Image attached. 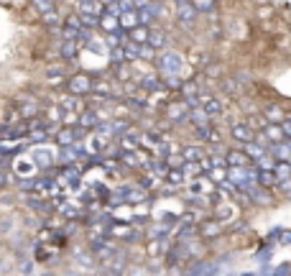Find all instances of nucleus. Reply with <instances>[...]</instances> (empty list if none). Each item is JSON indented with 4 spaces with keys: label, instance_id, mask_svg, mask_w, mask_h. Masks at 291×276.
<instances>
[{
    "label": "nucleus",
    "instance_id": "nucleus-2",
    "mask_svg": "<svg viewBox=\"0 0 291 276\" xmlns=\"http://www.w3.org/2000/svg\"><path fill=\"white\" fill-rule=\"evenodd\" d=\"M166 120H171V123H184V120H189V105H187V100L168 102V105H166Z\"/></svg>",
    "mask_w": 291,
    "mask_h": 276
},
{
    "label": "nucleus",
    "instance_id": "nucleus-11",
    "mask_svg": "<svg viewBox=\"0 0 291 276\" xmlns=\"http://www.w3.org/2000/svg\"><path fill=\"white\" fill-rule=\"evenodd\" d=\"M199 233H202L205 238H217L222 233V225L220 220H209V223H202V228H199Z\"/></svg>",
    "mask_w": 291,
    "mask_h": 276
},
{
    "label": "nucleus",
    "instance_id": "nucleus-49",
    "mask_svg": "<svg viewBox=\"0 0 291 276\" xmlns=\"http://www.w3.org/2000/svg\"><path fill=\"white\" fill-rule=\"evenodd\" d=\"M120 41H118V36H115V31H113V34L110 36H107V49H113V46H118Z\"/></svg>",
    "mask_w": 291,
    "mask_h": 276
},
{
    "label": "nucleus",
    "instance_id": "nucleus-42",
    "mask_svg": "<svg viewBox=\"0 0 291 276\" xmlns=\"http://www.w3.org/2000/svg\"><path fill=\"white\" fill-rule=\"evenodd\" d=\"M28 205H31V207H34L36 212H49V210H51V205H46V202L41 205V199H31V202H28Z\"/></svg>",
    "mask_w": 291,
    "mask_h": 276
},
{
    "label": "nucleus",
    "instance_id": "nucleus-22",
    "mask_svg": "<svg viewBox=\"0 0 291 276\" xmlns=\"http://www.w3.org/2000/svg\"><path fill=\"white\" fill-rule=\"evenodd\" d=\"M266 118H268V123H281V120H284V110H281V105H268Z\"/></svg>",
    "mask_w": 291,
    "mask_h": 276
},
{
    "label": "nucleus",
    "instance_id": "nucleus-13",
    "mask_svg": "<svg viewBox=\"0 0 291 276\" xmlns=\"http://www.w3.org/2000/svg\"><path fill=\"white\" fill-rule=\"evenodd\" d=\"M34 159H36V166H51V164H54V151H49V148H36V151H34Z\"/></svg>",
    "mask_w": 291,
    "mask_h": 276
},
{
    "label": "nucleus",
    "instance_id": "nucleus-31",
    "mask_svg": "<svg viewBox=\"0 0 291 276\" xmlns=\"http://www.w3.org/2000/svg\"><path fill=\"white\" fill-rule=\"evenodd\" d=\"M168 230H171V228H168V225L164 223V225L151 228V233H148V235H151V238H156V240H161V238H166V235H168Z\"/></svg>",
    "mask_w": 291,
    "mask_h": 276
},
{
    "label": "nucleus",
    "instance_id": "nucleus-34",
    "mask_svg": "<svg viewBox=\"0 0 291 276\" xmlns=\"http://www.w3.org/2000/svg\"><path fill=\"white\" fill-rule=\"evenodd\" d=\"M36 110H39L36 102H34V100H28V105H26V107H21V115H23V118H34V115H36Z\"/></svg>",
    "mask_w": 291,
    "mask_h": 276
},
{
    "label": "nucleus",
    "instance_id": "nucleus-16",
    "mask_svg": "<svg viewBox=\"0 0 291 276\" xmlns=\"http://www.w3.org/2000/svg\"><path fill=\"white\" fill-rule=\"evenodd\" d=\"M273 172H276V179L279 182H289L291 179V164L289 161H276Z\"/></svg>",
    "mask_w": 291,
    "mask_h": 276
},
{
    "label": "nucleus",
    "instance_id": "nucleus-50",
    "mask_svg": "<svg viewBox=\"0 0 291 276\" xmlns=\"http://www.w3.org/2000/svg\"><path fill=\"white\" fill-rule=\"evenodd\" d=\"M31 138H36V141H46V131H34V133H31Z\"/></svg>",
    "mask_w": 291,
    "mask_h": 276
},
{
    "label": "nucleus",
    "instance_id": "nucleus-6",
    "mask_svg": "<svg viewBox=\"0 0 291 276\" xmlns=\"http://www.w3.org/2000/svg\"><path fill=\"white\" fill-rule=\"evenodd\" d=\"M120 194H123V202H130V205L146 202V189L143 187H120Z\"/></svg>",
    "mask_w": 291,
    "mask_h": 276
},
{
    "label": "nucleus",
    "instance_id": "nucleus-24",
    "mask_svg": "<svg viewBox=\"0 0 291 276\" xmlns=\"http://www.w3.org/2000/svg\"><path fill=\"white\" fill-rule=\"evenodd\" d=\"M217 218H220V220H230V218H235L233 205H227V202H217Z\"/></svg>",
    "mask_w": 291,
    "mask_h": 276
},
{
    "label": "nucleus",
    "instance_id": "nucleus-46",
    "mask_svg": "<svg viewBox=\"0 0 291 276\" xmlns=\"http://www.w3.org/2000/svg\"><path fill=\"white\" fill-rule=\"evenodd\" d=\"M273 274H276V276H286V274H291V264H284V266H279V269H273Z\"/></svg>",
    "mask_w": 291,
    "mask_h": 276
},
{
    "label": "nucleus",
    "instance_id": "nucleus-33",
    "mask_svg": "<svg viewBox=\"0 0 291 276\" xmlns=\"http://www.w3.org/2000/svg\"><path fill=\"white\" fill-rule=\"evenodd\" d=\"M43 23L49 26V28H56V26H59V15H56V10H54V8L43 13Z\"/></svg>",
    "mask_w": 291,
    "mask_h": 276
},
{
    "label": "nucleus",
    "instance_id": "nucleus-23",
    "mask_svg": "<svg viewBox=\"0 0 291 276\" xmlns=\"http://www.w3.org/2000/svg\"><path fill=\"white\" fill-rule=\"evenodd\" d=\"M130 41H135V44H146V41H148V28H141V26L130 28Z\"/></svg>",
    "mask_w": 291,
    "mask_h": 276
},
{
    "label": "nucleus",
    "instance_id": "nucleus-3",
    "mask_svg": "<svg viewBox=\"0 0 291 276\" xmlns=\"http://www.w3.org/2000/svg\"><path fill=\"white\" fill-rule=\"evenodd\" d=\"M176 18L181 26H192L197 18V8L192 3H187V0H176Z\"/></svg>",
    "mask_w": 291,
    "mask_h": 276
},
{
    "label": "nucleus",
    "instance_id": "nucleus-37",
    "mask_svg": "<svg viewBox=\"0 0 291 276\" xmlns=\"http://www.w3.org/2000/svg\"><path fill=\"white\" fill-rule=\"evenodd\" d=\"M61 54H64L67 59H74V41L64 39V46H61Z\"/></svg>",
    "mask_w": 291,
    "mask_h": 276
},
{
    "label": "nucleus",
    "instance_id": "nucleus-52",
    "mask_svg": "<svg viewBox=\"0 0 291 276\" xmlns=\"http://www.w3.org/2000/svg\"><path fill=\"white\" fill-rule=\"evenodd\" d=\"M3 248H5V243H3V240H0V253H3Z\"/></svg>",
    "mask_w": 291,
    "mask_h": 276
},
{
    "label": "nucleus",
    "instance_id": "nucleus-30",
    "mask_svg": "<svg viewBox=\"0 0 291 276\" xmlns=\"http://www.w3.org/2000/svg\"><path fill=\"white\" fill-rule=\"evenodd\" d=\"M141 87L148 90V92H159V90H161V82H156V77H143V80H141Z\"/></svg>",
    "mask_w": 291,
    "mask_h": 276
},
{
    "label": "nucleus",
    "instance_id": "nucleus-45",
    "mask_svg": "<svg viewBox=\"0 0 291 276\" xmlns=\"http://www.w3.org/2000/svg\"><path fill=\"white\" fill-rule=\"evenodd\" d=\"M141 187H143V189H153V187H156V177H151V174H148V177H143Z\"/></svg>",
    "mask_w": 291,
    "mask_h": 276
},
{
    "label": "nucleus",
    "instance_id": "nucleus-5",
    "mask_svg": "<svg viewBox=\"0 0 291 276\" xmlns=\"http://www.w3.org/2000/svg\"><path fill=\"white\" fill-rule=\"evenodd\" d=\"M230 133H233V138H235V141H240L243 146L245 143H250L253 141V128L248 126V123H233V126H230Z\"/></svg>",
    "mask_w": 291,
    "mask_h": 276
},
{
    "label": "nucleus",
    "instance_id": "nucleus-44",
    "mask_svg": "<svg viewBox=\"0 0 291 276\" xmlns=\"http://www.w3.org/2000/svg\"><path fill=\"white\" fill-rule=\"evenodd\" d=\"M15 169H18V174H31V172H34V166H31V164H23V159H18Z\"/></svg>",
    "mask_w": 291,
    "mask_h": 276
},
{
    "label": "nucleus",
    "instance_id": "nucleus-9",
    "mask_svg": "<svg viewBox=\"0 0 291 276\" xmlns=\"http://www.w3.org/2000/svg\"><path fill=\"white\" fill-rule=\"evenodd\" d=\"M138 23H141V21H138V10L135 8H130V10H120V26L123 28H135Z\"/></svg>",
    "mask_w": 291,
    "mask_h": 276
},
{
    "label": "nucleus",
    "instance_id": "nucleus-25",
    "mask_svg": "<svg viewBox=\"0 0 291 276\" xmlns=\"http://www.w3.org/2000/svg\"><path fill=\"white\" fill-rule=\"evenodd\" d=\"M220 266L214 264H197V266H189V274H217Z\"/></svg>",
    "mask_w": 291,
    "mask_h": 276
},
{
    "label": "nucleus",
    "instance_id": "nucleus-53",
    "mask_svg": "<svg viewBox=\"0 0 291 276\" xmlns=\"http://www.w3.org/2000/svg\"><path fill=\"white\" fill-rule=\"evenodd\" d=\"M286 146H289V151H291V138H289V141H286Z\"/></svg>",
    "mask_w": 291,
    "mask_h": 276
},
{
    "label": "nucleus",
    "instance_id": "nucleus-20",
    "mask_svg": "<svg viewBox=\"0 0 291 276\" xmlns=\"http://www.w3.org/2000/svg\"><path fill=\"white\" fill-rule=\"evenodd\" d=\"M156 5H153V3H148L146 8H141V10H138V21H141V23H151L153 21V15H156Z\"/></svg>",
    "mask_w": 291,
    "mask_h": 276
},
{
    "label": "nucleus",
    "instance_id": "nucleus-38",
    "mask_svg": "<svg viewBox=\"0 0 291 276\" xmlns=\"http://www.w3.org/2000/svg\"><path fill=\"white\" fill-rule=\"evenodd\" d=\"M181 92H184V97H197V85L194 82L181 85Z\"/></svg>",
    "mask_w": 291,
    "mask_h": 276
},
{
    "label": "nucleus",
    "instance_id": "nucleus-48",
    "mask_svg": "<svg viewBox=\"0 0 291 276\" xmlns=\"http://www.w3.org/2000/svg\"><path fill=\"white\" fill-rule=\"evenodd\" d=\"M248 126H250V128H266L268 123H263V118H253V120L248 123Z\"/></svg>",
    "mask_w": 291,
    "mask_h": 276
},
{
    "label": "nucleus",
    "instance_id": "nucleus-43",
    "mask_svg": "<svg viewBox=\"0 0 291 276\" xmlns=\"http://www.w3.org/2000/svg\"><path fill=\"white\" fill-rule=\"evenodd\" d=\"M166 161H168V166H171V169H181L187 159H184V156H168Z\"/></svg>",
    "mask_w": 291,
    "mask_h": 276
},
{
    "label": "nucleus",
    "instance_id": "nucleus-32",
    "mask_svg": "<svg viewBox=\"0 0 291 276\" xmlns=\"http://www.w3.org/2000/svg\"><path fill=\"white\" fill-rule=\"evenodd\" d=\"M80 10H82V13H89V15H97V13H100V8H97L95 0H82V3H80Z\"/></svg>",
    "mask_w": 291,
    "mask_h": 276
},
{
    "label": "nucleus",
    "instance_id": "nucleus-39",
    "mask_svg": "<svg viewBox=\"0 0 291 276\" xmlns=\"http://www.w3.org/2000/svg\"><path fill=\"white\" fill-rule=\"evenodd\" d=\"M46 77H51V82H59L61 77H64V69H59V67H51V69H46Z\"/></svg>",
    "mask_w": 291,
    "mask_h": 276
},
{
    "label": "nucleus",
    "instance_id": "nucleus-10",
    "mask_svg": "<svg viewBox=\"0 0 291 276\" xmlns=\"http://www.w3.org/2000/svg\"><path fill=\"white\" fill-rule=\"evenodd\" d=\"M227 164L230 166H248V164H253V159L245 151H230L227 153Z\"/></svg>",
    "mask_w": 291,
    "mask_h": 276
},
{
    "label": "nucleus",
    "instance_id": "nucleus-28",
    "mask_svg": "<svg viewBox=\"0 0 291 276\" xmlns=\"http://www.w3.org/2000/svg\"><path fill=\"white\" fill-rule=\"evenodd\" d=\"M189 3L197 8V13H209L214 8V0H189Z\"/></svg>",
    "mask_w": 291,
    "mask_h": 276
},
{
    "label": "nucleus",
    "instance_id": "nucleus-27",
    "mask_svg": "<svg viewBox=\"0 0 291 276\" xmlns=\"http://www.w3.org/2000/svg\"><path fill=\"white\" fill-rule=\"evenodd\" d=\"M255 166H258V169H273V166H276V159L266 151L263 156H258V159H255Z\"/></svg>",
    "mask_w": 291,
    "mask_h": 276
},
{
    "label": "nucleus",
    "instance_id": "nucleus-26",
    "mask_svg": "<svg viewBox=\"0 0 291 276\" xmlns=\"http://www.w3.org/2000/svg\"><path fill=\"white\" fill-rule=\"evenodd\" d=\"M100 26H102L105 31H110V34H113V31L120 26V21H115V15H113V13H105V15H102V21H100Z\"/></svg>",
    "mask_w": 291,
    "mask_h": 276
},
{
    "label": "nucleus",
    "instance_id": "nucleus-40",
    "mask_svg": "<svg viewBox=\"0 0 291 276\" xmlns=\"http://www.w3.org/2000/svg\"><path fill=\"white\" fill-rule=\"evenodd\" d=\"M34 5H36L41 13H46V10L54 8V0H34Z\"/></svg>",
    "mask_w": 291,
    "mask_h": 276
},
{
    "label": "nucleus",
    "instance_id": "nucleus-47",
    "mask_svg": "<svg viewBox=\"0 0 291 276\" xmlns=\"http://www.w3.org/2000/svg\"><path fill=\"white\" fill-rule=\"evenodd\" d=\"M281 128H284L286 138H291V118H284V120H281Z\"/></svg>",
    "mask_w": 291,
    "mask_h": 276
},
{
    "label": "nucleus",
    "instance_id": "nucleus-7",
    "mask_svg": "<svg viewBox=\"0 0 291 276\" xmlns=\"http://www.w3.org/2000/svg\"><path fill=\"white\" fill-rule=\"evenodd\" d=\"M189 120L194 123L197 128H205V126H209V113L205 110L202 105H197V107H189Z\"/></svg>",
    "mask_w": 291,
    "mask_h": 276
},
{
    "label": "nucleus",
    "instance_id": "nucleus-51",
    "mask_svg": "<svg viewBox=\"0 0 291 276\" xmlns=\"http://www.w3.org/2000/svg\"><path fill=\"white\" fill-rule=\"evenodd\" d=\"M5 184H8V177H5V172H3V169H0V189H3Z\"/></svg>",
    "mask_w": 291,
    "mask_h": 276
},
{
    "label": "nucleus",
    "instance_id": "nucleus-1",
    "mask_svg": "<svg viewBox=\"0 0 291 276\" xmlns=\"http://www.w3.org/2000/svg\"><path fill=\"white\" fill-rule=\"evenodd\" d=\"M156 64H159V72H161L164 77L179 74V72L184 69V56H181L179 51H164V54L156 56Z\"/></svg>",
    "mask_w": 291,
    "mask_h": 276
},
{
    "label": "nucleus",
    "instance_id": "nucleus-35",
    "mask_svg": "<svg viewBox=\"0 0 291 276\" xmlns=\"http://www.w3.org/2000/svg\"><path fill=\"white\" fill-rule=\"evenodd\" d=\"M100 21H97V15H89V13H82V26L84 28H95Z\"/></svg>",
    "mask_w": 291,
    "mask_h": 276
},
{
    "label": "nucleus",
    "instance_id": "nucleus-15",
    "mask_svg": "<svg viewBox=\"0 0 291 276\" xmlns=\"http://www.w3.org/2000/svg\"><path fill=\"white\" fill-rule=\"evenodd\" d=\"M77 136H80V131H72V128L67 126L64 131H59V133H56V141H59L61 146H72V143L77 141Z\"/></svg>",
    "mask_w": 291,
    "mask_h": 276
},
{
    "label": "nucleus",
    "instance_id": "nucleus-12",
    "mask_svg": "<svg viewBox=\"0 0 291 276\" xmlns=\"http://www.w3.org/2000/svg\"><path fill=\"white\" fill-rule=\"evenodd\" d=\"M80 126L87 128V131H95V128L100 126V120H97V115L92 113V110H82V113H80Z\"/></svg>",
    "mask_w": 291,
    "mask_h": 276
},
{
    "label": "nucleus",
    "instance_id": "nucleus-18",
    "mask_svg": "<svg viewBox=\"0 0 291 276\" xmlns=\"http://www.w3.org/2000/svg\"><path fill=\"white\" fill-rule=\"evenodd\" d=\"M266 148L268 146H260L258 141H250V143H245V153H248V156L255 161L258 156H263V153H266Z\"/></svg>",
    "mask_w": 291,
    "mask_h": 276
},
{
    "label": "nucleus",
    "instance_id": "nucleus-4",
    "mask_svg": "<svg viewBox=\"0 0 291 276\" xmlns=\"http://www.w3.org/2000/svg\"><path fill=\"white\" fill-rule=\"evenodd\" d=\"M69 92L72 95H87V92H92V80L87 74H77V77H72L69 80Z\"/></svg>",
    "mask_w": 291,
    "mask_h": 276
},
{
    "label": "nucleus",
    "instance_id": "nucleus-29",
    "mask_svg": "<svg viewBox=\"0 0 291 276\" xmlns=\"http://www.w3.org/2000/svg\"><path fill=\"white\" fill-rule=\"evenodd\" d=\"M166 177H168V182H171L174 187H179V184L184 182V169H168Z\"/></svg>",
    "mask_w": 291,
    "mask_h": 276
},
{
    "label": "nucleus",
    "instance_id": "nucleus-36",
    "mask_svg": "<svg viewBox=\"0 0 291 276\" xmlns=\"http://www.w3.org/2000/svg\"><path fill=\"white\" fill-rule=\"evenodd\" d=\"M184 159H187V161H199V159H202V151H199V148H187V151H184Z\"/></svg>",
    "mask_w": 291,
    "mask_h": 276
},
{
    "label": "nucleus",
    "instance_id": "nucleus-14",
    "mask_svg": "<svg viewBox=\"0 0 291 276\" xmlns=\"http://www.w3.org/2000/svg\"><path fill=\"white\" fill-rule=\"evenodd\" d=\"M113 238H135V230L130 228V225H110V230H107Z\"/></svg>",
    "mask_w": 291,
    "mask_h": 276
},
{
    "label": "nucleus",
    "instance_id": "nucleus-19",
    "mask_svg": "<svg viewBox=\"0 0 291 276\" xmlns=\"http://www.w3.org/2000/svg\"><path fill=\"white\" fill-rule=\"evenodd\" d=\"M110 59H113V64H125V61H128V56H125V46H123V44L113 46V49H110Z\"/></svg>",
    "mask_w": 291,
    "mask_h": 276
},
{
    "label": "nucleus",
    "instance_id": "nucleus-41",
    "mask_svg": "<svg viewBox=\"0 0 291 276\" xmlns=\"http://www.w3.org/2000/svg\"><path fill=\"white\" fill-rule=\"evenodd\" d=\"M67 26H69V28H77V31H82V28H84V26H82V15H69Z\"/></svg>",
    "mask_w": 291,
    "mask_h": 276
},
{
    "label": "nucleus",
    "instance_id": "nucleus-17",
    "mask_svg": "<svg viewBox=\"0 0 291 276\" xmlns=\"http://www.w3.org/2000/svg\"><path fill=\"white\" fill-rule=\"evenodd\" d=\"M148 44L156 51H161L164 46H166V34H164V31H148Z\"/></svg>",
    "mask_w": 291,
    "mask_h": 276
},
{
    "label": "nucleus",
    "instance_id": "nucleus-8",
    "mask_svg": "<svg viewBox=\"0 0 291 276\" xmlns=\"http://www.w3.org/2000/svg\"><path fill=\"white\" fill-rule=\"evenodd\" d=\"M199 105L209 113V118L222 115V100H217V97H199Z\"/></svg>",
    "mask_w": 291,
    "mask_h": 276
},
{
    "label": "nucleus",
    "instance_id": "nucleus-21",
    "mask_svg": "<svg viewBox=\"0 0 291 276\" xmlns=\"http://www.w3.org/2000/svg\"><path fill=\"white\" fill-rule=\"evenodd\" d=\"M61 110H69V113H82V102L77 100V95L61 100Z\"/></svg>",
    "mask_w": 291,
    "mask_h": 276
}]
</instances>
